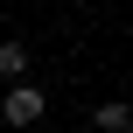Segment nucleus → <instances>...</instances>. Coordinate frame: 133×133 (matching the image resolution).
Wrapping results in <instances>:
<instances>
[{
	"mask_svg": "<svg viewBox=\"0 0 133 133\" xmlns=\"http://www.w3.org/2000/svg\"><path fill=\"white\" fill-rule=\"evenodd\" d=\"M42 112H49V98H42L35 84H7V98H0V119H7V126H35Z\"/></svg>",
	"mask_w": 133,
	"mask_h": 133,
	"instance_id": "obj_1",
	"label": "nucleus"
},
{
	"mask_svg": "<svg viewBox=\"0 0 133 133\" xmlns=\"http://www.w3.org/2000/svg\"><path fill=\"white\" fill-rule=\"evenodd\" d=\"M91 126H98V133H126L133 126V105H126V98H105V105L91 112Z\"/></svg>",
	"mask_w": 133,
	"mask_h": 133,
	"instance_id": "obj_2",
	"label": "nucleus"
},
{
	"mask_svg": "<svg viewBox=\"0 0 133 133\" xmlns=\"http://www.w3.org/2000/svg\"><path fill=\"white\" fill-rule=\"evenodd\" d=\"M0 77L7 84H28V49L21 42H0Z\"/></svg>",
	"mask_w": 133,
	"mask_h": 133,
	"instance_id": "obj_3",
	"label": "nucleus"
},
{
	"mask_svg": "<svg viewBox=\"0 0 133 133\" xmlns=\"http://www.w3.org/2000/svg\"><path fill=\"white\" fill-rule=\"evenodd\" d=\"M126 133H133V126H126Z\"/></svg>",
	"mask_w": 133,
	"mask_h": 133,
	"instance_id": "obj_4",
	"label": "nucleus"
}]
</instances>
